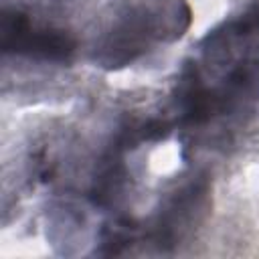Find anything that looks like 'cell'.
<instances>
[{"label":"cell","instance_id":"obj_2","mask_svg":"<svg viewBox=\"0 0 259 259\" xmlns=\"http://www.w3.org/2000/svg\"><path fill=\"white\" fill-rule=\"evenodd\" d=\"M188 24V10L178 0L156 8H142L136 16L115 32L113 40L105 47L107 63H125L144 53L152 42L174 38Z\"/></svg>","mask_w":259,"mask_h":259},{"label":"cell","instance_id":"obj_1","mask_svg":"<svg viewBox=\"0 0 259 259\" xmlns=\"http://www.w3.org/2000/svg\"><path fill=\"white\" fill-rule=\"evenodd\" d=\"M259 95V6L225 22L200 42L174 91L182 125L235 115Z\"/></svg>","mask_w":259,"mask_h":259},{"label":"cell","instance_id":"obj_3","mask_svg":"<svg viewBox=\"0 0 259 259\" xmlns=\"http://www.w3.org/2000/svg\"><path fill=\"white\" fill-rule=\"evenodd\" d=\"M2 47L6 53L14 51L18 55L45 61H67L75 45L69 36L47 28H36L24 14L14 12L4 16Z\"/></svg>","mask_w":259,"mask_h":259}]
</instances>
